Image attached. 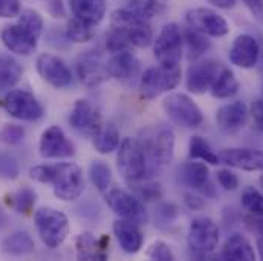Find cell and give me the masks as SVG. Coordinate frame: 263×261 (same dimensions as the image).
<instances>
[{
	"mask_svg": "<svg viewBox=\"0 0 263 261\" xmlns=\"http://www.w3.org/2000/svg\"><path fill=\"white\" fill-rule=\"evenodd\" d=\"M29 177L40 184H51L55 197L63 202H73L84 191L83 171L77 164L62 162L54 165H37L29 170Z\"/></svg>",
	"mask_w": 263,
	"mask_h": 261,
	"instance_id": "1",
	"label": "cell"
},
{
	"mask_svg": "<svg viewBox=\"0 0 263 261\" xmlns=\"http://www.w3.org/2000/svg\"><path fill=\"white\" fill-rule=\"evenodd\" d=\"M34 222L42 242L51 249H55L63 245V242L69 235L70 226L66 214L54 208L37 209L34 214Z\"/></svg>",
	"mask_w": 263,
	"mask_h": 261,
	"instance_id": "2",
	"label": "cell"
},
{
	"mask_svg": "<svg viewBox=\"0 0 263 261\" xmlns=\"http://www.w3.org/2000/svg\"><path fill=\"white\" fill-rule=\"evenodd\" d=\"M181 81V67H167V66H156L148 67L139 81L141 96L145 99H155L162 93L173 90Z\"/></svg>",
	"mask_w": 263,
	"mask_h": 261,
	"instance_id": "3",
	"label": "cell"
},
{
	"mask_svg": "<svg viewBox=\"0 0 263 261\" xmlns=\"http://www.w3.org/2000/svg\"><path fill=\"white\" fill-rule=\"evenodd\" d=\"M117 165L121 176L129 182L144 179L147 173V156L142 144L135 137H126L120 144Z\"/></svg>",
	"mask_w": 263,
	"mask_h": 261,
	"instance_id": "4",
	"label": "cell"
},
{
	"mask_svg": "<svg viewBox=\"0 0 263 261\" xmlns=\"http://www.w3.org/2000/svg\"><path fill=\"white\" fill-rule=\"evenodd\" d=\"M182 48H184V34L176 23L165 25L155 43H153V54L156 62L161 66L176 67L182 58Z\"/></svg>",
	"mask_w": 263,
	"mask_h": 261,
	"instance_id": "5",
	"label": "cell"
},
{
	"mask_svg": "<svg viewBox=\"0 0 263 261\" xmlns=\"http://www.w3.org/2000/svg\"><path fill=\"white\" fill-rule=\"evenodd\" d=\"M110 25L112 28L121 31L135 48H147L153 42V34L148 23L133 15L126 8L115 9L112 12Z\"/></svg>",
	"mask_w": 263,
	"mask_h": 261,
	"instance_id": "6",
	"label": "cell"
},
{
	"mask_svg": "<svg viewBox=\"0 0 263 261\" xmlns=\"http://www.w3.org/2000/svg\"><path fill=\"white\" fill-rule=\"evenodd\" d=\"M162 109L172 121L182 127L197 129L203 123L200 109L190 96L184 93H172L165 96L162 101Z\"/></svg>",
	"mask_w": 263,
	"mask_h": 261,
	"instance_id": "7",
	"label": "cell"
},
{
	"mask_svg": "<svg viewBox=\"0 0 263 261\" xmlns=\"http://www.w3.org/2000/svg\"><path fill=\"white\" fill-rule=\"evenodd\" d=\"M220 232L217 225L208 217H196L192 220L189 228V248L193 254L205 257L216 251L219 245Z\"/></svg>",
	"mask_w": 263,
	"mask_h": 261,
	"instance_id": "8",
	"label": "cell"
},
{
	"mask_svg": "<svg viewBox=\"0 0 263 261\" xmlns=\"http://www.w3.org/2000/svg\"><path fill=\"white\" fill-rule=\"evenodd\" d=\"M2 106L9 116L20 121H37L45 113L40 101L25 89L9 90L3 98Z\"/></svg>",
	"mask_w": 263,
	"mask_h": 261,
	"instance_id": "9",
	"label": "cell"
},
{
	"mask_svg": "<svg viewBox=\"0 0 263 261\" xmlns=\"http://www.w3.org/2000/svg\"><path fill=\"white\" fill-rule=\"evenodd\" d=\"M104 196H106V203L109 205V208L120 218L129 220L139 226L148 222V215H147L142 200L138 198L135 194H130L124 190L114 188V190H109Z\"/></svg>",
	"mask_w": 263,
	"mask_h": 261,
	"instance_id": "10",
	"label": "cell"
},
{
	"mask_svg": "<svg viewBox=\"0 0 263 261\" xmlns=\"http://www.w3.org/2000/svg\"><path fill=\"white\" fill-rule=\"evenodd\" d=\"M187 25L197 32L210 37H223L230 32L228 22L210 8H193L185 12Z\"/></svg>",
	"mask_w": 263,
	"mask_h": 261,
	"instance_id": "11",
	"label": "cell"
},
{
	"mask_svg": "<svg viewBox=\"0 0 263 261\" xmlns=\"http://www.w3.org/2000/svg\"><path fill=\"white\" fill-rule=\"evenodd\" d=\"M39 153L43 159H66L75 154V147L59 126H51L42 133Z\"/></svg>",
	"mask_w": 263,
	"mask_h": 261,
	"instance_id": "12",
	"label": "cell"
},
{
	"mask_svg": "<svg viewBox=\"0 0 263 261\" xmlns=\"http://www.w3.org/2000/svg\"><path fill=\"white\" fill-rule=\"evenodd\" d=\"M69 124L77 133L90 137H93L103 126L100 112L86 99L75 101L69 115Z\"/></svg>",
	"mask_w": 263,
	"mask_h": 261,
	"instance_id": "13",
	"label": "cell"
},
{
	"mask_svg": "<svg viewBox=\"0 0 263 261\" xmlns=\"http://www.w3.org/2000/svg\"><path fill=\"white\" fill-rule=\"evenodd\" d=\"M37 72L43 81L55 89H65L72 83V72L65 62L52 54H42L37 58Z\"/></svg>",
	"mask_w": 263,
	"mask_h": 261,
	"instance_id": "14",
	"label": "cell"
},
{
	"mask_svg": "<svg viewBox=\"0 0 263 261\" xmlns=\"http://www.w3.org/2000/svg\"><path fill=\"white\" fill-rule=\"evenodd\" d=\"M0 40L9 52L17 55H31L37 49L39 37L23 28L20 23L5 26L0 32Z\"/></svg>",
	"mask_w": 263,
	"mask_h": 261,
	"instance_id": "15",
	"label": "cell"
},
{
	"mask_svg": "<svg viewBox=\"0 0 263 261\" xmlns=\"http://www.w3.org/2000/svg\"><path fill=\"white\" fill-rule=\"evenodd\" d=\"M222 69V63L216 60H203L192 65L187 73V89L196 95L208 92Z\"/></svg>",
	"mask_w": 263,
	"mask_h": 261,
	"instance_id": "16",
	"label": "cell"
},
{
	"mask_svg": "<svg viewBox=\"0 0 263 261\" xmlns=\"http://www.w3.org/2000/svg\"><path fill=\"white\" fill-rule=\"evenodd\" d=\"M145 156L156 167H167L175 157V134L168 129L159 130L147 145H142ZM147 159V162H148Z\"/></svg>",
	"mask_w": 263,
	"mask_h": 261,
	"instance_id": "17",
	"label": "cell"
},
{
	"mask_svg": "<svg viewBox=\"0 0 263 261\" xmlns=\"http://www.w3.org/2000/svg\"><path fill=\"white\" fill-rule=\"evenodd\" d=\"M260 57V46L259 42L248 34H242L239 35L228 52V58L230 62L237 67L242 69H251L257 65Z\"/></svg>",
	"mask_w": 263,
	"mask_h": 261,
	"instance_id": "18",
	"label": "cell"
},
{
	"mask_svg": "<svg viewBox=\"0 0 263 261\" xmlns=\"http://www.w3.org/2000/svg\"><path fill=\"white\" fill-rule=\"evenodd\" d=\"M248 107L242 101L228 103L216 112V124L227 134L239 133L245 127L248 119Z\"/></svg>",
	"mask_w": 263,
	"mask_h": 261,
	"instance_id": "19",
	"label": "cell"
},
{
	"mask_svg": "<svg viewBox=\"0 0 263 261\" xmlns=\"http://www.w3.org/2000/svg\"><path fill=\"white\" fill-rule=\"evenodd\" d=\"M220 162L243 171H263V151L253 148H225L219 154Z\"/></svg>",
	"mask_w": 263,
	"mask_h": 261,
	"instance_id": "20",
	"label": "cell"
},
{
	"mask_svg": "<svg viewBox=\"0 0 263 261\" xmlns=\"http://www.w3.org/2000/svg\"><path fill=\"white\" fill-rule=\"evenodd\" d=\"M77 72L81 84L86 87H97L110 76L107 63L103 62L100 55L93 54H86L78 60Z\"/></svg>",
	"mask_w": 263,
	"mask_h": 261,
	"instance_id": "21",
	"label": "cell"
},
{
	"mask_svg": "<svg viewBox=\"0 0 263 261\" xmlns=\"http://www.w3.org/2000/svg\"><path fill=\"white\" fill-rule=\"evenodd\" d=\"M78 260H106L109 255V237H95L92 232H83L75 240Z\"/></svg>",
	"mask_w": 263,
	"mask_h": 261,
	"instance_id": "22",
	"label": "cell"
},
{
	"mask_svg": "<svg viewBox=\"0 0 263 261\" xmlns=\"http://www.w3.org/2000/svg\"><path fill=\"white\" fill-rule=\"evenodd\" d=\"M114 234L121 246V249L126 254H136L141 251L144 237L142 232L139 231V225L132 223L129 220L118 218L114 222Z\"/></svg>",
	"mask_w": 263,
	"mask_h": 261,
	"instance_id": "23",
	"label": "cell"
},
{
	"mask_svg": "<svg viewBox=\"0 0 263 261\" xmlns=\"http://www.w3.org/2000/svg\"><path fill=\"white\" fill-rule=\"evenodd\" d=\"M69 5L73 17L90 26H97L106 15L104 0H69Z\"/></svg>",
	"mask_w": 263,
	"mask_h": 261,
	"instance_id": "24",
	"label": "cell"
},
{
	"mask_svg": "<svg viewBox=\"0 0 263 261\" xmlns=\"http://www.w3.org/2000/svg\"><path fill=\"white\" fill-rule=\"evenodd\" d=\"M110 76L120 79V81H130L139 73V62L138 58L127 51H121L112 55V58L107 62Z\"/></svg>",
	"mask_w": 263,
	"mask_h": 261,
	"instance_id": "25",
	"label": "cell"
},
{
	"mask_svg": "<svg viewBox=\"0 0 263 261\" xmlns=\"http://www.w3.org/2000/svg\"><path fill=\"white\" fill-rule=\"evenodd\" d=\"M181 180L200 193L206 194V190H210V171L208 167L202 162H187L179 168Z\"/></svg>",
	"mask_w": 263,
	"mask_h": 261,
	"instance_id": "26",
	"label": "cell"
},
{
	"mask_svg": "<svg viewBox=\"0 0 263 261\" xmlns=\"http://www.w3.org/2000/svg\"><path fill=\"white\" fill-rule=\"evenodd\" d=\"M222 257L225 260L254 261L256 252L247 237H243L240 234H234L227 238V242L222 248Z\"/></svg>",
	"mask_w": 263,
	"mask_h": 261,
	"instance_id": "27",
	"label": "cell"
},
{
	"mask_svg": "<svg viewBox=\"0 0 263 261\" xmlns=\"http://www.w3.org/2000/svg\"><path fill=\"white\" fill-rule=\"evenodd\" d=\"M2 248H3V252L8 255L23 257V255H29L34 252L35 243L26 231H15L3 240Z\"/></svg>",
	"mask_w": 263,
	"mask_h": 261,
	"instance_id": "28",
	"label": "cell"
},
{
	"mask_svg": "<svg viewBox=\"0 0 263 261\" xmlns=\"http://www.w3.org/2000/svg\"><path fill=\"white\" fill-rule=\"evenodd\" d=\"M23 69L11 55L0 54V93L12 89L22 78Z\"/></svg>",
	"mask_w": 263,
	"mask_h": 261,
	"instance_id": "29",
	"label": "cell"
},
{
	"mask_svg": "<svg viewBox=\"0 0 263 261\" xmlns=\"http://www.w3.org/2000/svg\"><path fill=\"white\" fill-rule=\"evenodd\" d=\"M239 90V81L234 75L233 70H230L228 67H223L220 70V73L217 75L216 81L213 83L210 92L214 98L219 99H225V98H231L237 93Z\"/></svg>",
	"mask_w": 263,
	"mask_h": 261,
	"instance_id": "30",
	"label": "cell"
},
{
	"mask_svg": "<svg viewBox=\"0 0 263 261\" xmlns=\"http://www.w3.org/2000/svg\"><path fill=\"white\" fill-rule=\"evenodd\" d=\"M95 150L101 154L112 153L120 145V131L114 124H103L101 129L93 136Z\"/></svg>",
	"mask_w": 263,
	"mask_h": 261,
	"instance_id": "31",
	"label": "cell"
},
{
	"mask_svg": "<svg viewBox=\"0 0 263 261\" xmlns=\"http://www.w3.org/2000/svg\"><path fill=\"white\" fill-rule=\"evenodd\" d=\"M189 153H190V157L192 159H199L205 164H210V165H217L220 164V157L213 151L210 142L202 137V136H193L190 139V144H189Z\"/></svg>",
	"mask_w": 263,
	"mask_h": 261,
	"instance_id": "32",
	"label": "cell"
},
{
	"mask_svg": "<svg viewBox=\"0 0 263 261\" xmlns=\"http://www.w3.org/2000/svg\"><path fill=\"white\" fill-rule=\"evenodd\" d=\"M89 179L101 194H106L110 190L112 171H110L109 165H106L104 162L93 160L89 165Z\"/></svg>",
	"mask_w": 263,
	"mask_h": 261,
	"instance_id": "33",
	"label": "cell"
},
{
	"mask_svg": "<svg viewBox=\"0 0 263 261\" xmlns=\"http://www.w3.org/2000/svg\"><path fill=\"white\" fill-rule=\"evenodd\" d=\"M95 35V31H93V26L78 20V18H72L69 20L67 23V28H66V38L72 43H87L93 38Z\"/></svg>",
	"mask_w": 263,
	"mask_h": 261,
	"instance_id": "34",
	"label": "cell"
},
{
	"mask_svg": "<svg viewBox=\"0 0 263 261\" xmlns=\"http://www.w3.org/2000/svg\"><path fill=\"white\" fill-rule=\"evenodd\" d=\"M11 198V206L20 212V214H29L35 205L37 194L34 193V190H31L29 187H22L20 190H17Z\"/></svg>",
	"mask_w": 263,
	"mask_h": 261,
	"instance_id": "35",
	"label": "cell"
},
{
	"mask_svg": "<svg viewBox=\"0 0 263 261\" xmlns=\"http://www.w3.org/2000/svg\"><path fill=\"white\" fill-rule=\"evenodd\" d=\"M185 43H187V49H189V58L190 60H197L200 55H203L208 48H210V42L205 38L203 34L197 32L195 29H189L185 32V37H184Z\"/></svg>",
	"mask_w": 263,
	"mask_h": 261,
	"instance_id": "36",
	"label": "cell"
},
{
	"mask_svg": "<svg viewBox=\"0 0 263 261\" xmlns=\"http://www.w3.org/2000/svg\"><path fill=\"white\" fill-rule=\"evenodd\" d=\"M142 180L144 179L136 180V182H129L130 188L133 190L135 196L138 197V198H141L142 202H155V200H159L162 197L161 187L158 184L142 182Z\"/></svg>",
	"mask_w": 263,
	"mask_h": 261,
	"instance_id": "37",
	"label": "cell"
},
{
	"mask_svg": "<svg viewBox=\"0 0 263 261\" xmlns=\"http://www.w3.org/2000/svg\"><path fill=\"white\" fill-rule=\"evenodd\" d=\"M126 9L138 18L148 22L158 11V0H129Z\"/></svg>",
	"mask_w": 263,
	"mask_h": 261,
	"instance_id": "38",
	"label": "cell"
},
{
	"mask_svg": "<svg viewBox=\"0 0 263 261\" xmlns=\"http://www.w3.org/2000/svg\"><path fill=\"white\" fill-rule=\"evenodd\" d=\"M242 206L251 215H263V194L254 187H247L242 191Z\"/></svg>",
	"mask_w": 263,
	"mask_h": 261,
	"instance_id": "39",
	"label": "cell"
},
{
	"mask_svg": "<svg viewBox=\"0 0 263 261\" xmlns=\"http://www.w3.org/2000/svg\"><path fill=\"white\" fill-rule=\"evenodd\" d=\"M23 28H26L29 32H32L35 37L40 38L42 32H43V18L42 15L34 11V9H25L22 11V14H18V22Z\"/></svg>",
	"mask_w": 263,
	"mask_h": 261,
	"instance_id": "40",
	"label": "cell"
},
{
	"mask_svg": "<svg viewBox=\"0 0 263 261\" xmlns=\"http://www.w3.org/2000/svg\"><path fill=\"white\" fill-rule=\"evenodd\" d=\"M20 174V165L17 159L5 151H0V179L15 180Z\"/></svg>",
	"mask_w": 263,
	"mask_h": 261,
	"instance_id": "41",
	"label": "cell"
},
{
	"mask_svg": "<svg viewBox=\"0 0 263 261\" xmlns=\"http://www.w3.org/2000/svg\"><path fill=\"white\" fill-rule=\"evenodd\" d=\"M129 46H132L130 42L127 40V37L121 31L112 28L107 32V35H106V49L109 52L117 54V52H121V51H127Z\"/></svg>",
	"mask_w": 263,
	"mask_h": 261,
	"instance_id": "42",
	"label": "cell"
},
{
	"mask_svg": "<svg viewBox=\"0 0 263 261\" xmlns=\"http://www.w3.org/2000/svg\"><path fill=\"white\" fill-rule=\"evenodd\" d=\"M178 215V208L173 203H161L155 212V222L158 228H165L175 222Z\"/></svg>",
	"mask_w": 263,
	"mask_h": 261,
	"instance_id": "43",
	"label": "cell"
},
{
	"mask_svg": "<svg viewBox=\"0 0 263 261\" xmlns=\"http://www.w3.org/2000/svg\"><path fill=\"white\" fill-rule=\"evenodd\" d=\"M25 139V129L15 124H6L0 130V140L6 145H17Z\"/></svg>",
	"mask_w": 263,
	"mask_h": 261,
	"instance_id": "44",
	"label": "cell"
},
{
	"mask_svg": "<svg viewBox=\"0 0 263 261\" xmlns=\"http://www.w3.org/2000/svg\"><path fill=\"white\" fill-rule=\"evenodd\" d=\"M147 257L150 260L158 261H173L175 260V254L172 252L170 246L164 242H155L152 243V246L147 251Z\"/></svg>",
	"mask_w": 263,
	"mask_h": 261,
	"instance_id": "45",
	"label": "cell"
},
{
	"mask_svg": "<svg viewBox=\"0 0 263 261\" xmlns=\"http://www.w3.org/2000/svg\"><path fill=\"white\" fill-rule=\"evenodd\" d=\"M217 182L227 191H234L239 187L237 176L233 171H230V170H220V171H217Z\"/></svg>",
	"mask_w": 263,
	"mask_h": 261,
	"instance_id": "46",
	"label": "cell"
},
{
	"mask_svg": "<svg viewBox=\"0 0 263 261\" xmlns=\"http://www.w3.org/2000/svg\"><path fill=\"white\" fill-rule=\"evenodd\" d=\"M20 9V0H0V18H14Z\"/></svg>",
	"mask_w": 263,
	"mask_h": 261,
	"instance_id": "47",
	"label": "cell"
},
{
	"mask_svg": "<svg viewBox=\"0 0 263 261\" xmlns=\"http://www.w3.org/2000/svg\"><path fill=\"white\" fill-rule=\"evenodd\" d=\"M250 113L253 116L256 129L259 131H263V99L253 101V104L250 107Z\"/></svg>",
	"mask_w": 263,
	"mask_h": 261,
	"instance_id": "48",
	"label": "cell"
},
{
	"mask_svg": "<svg viewBox=\"0 0 263 261\" xmlns=\"http://www.w3.org/2000/svg\"><path fill=\"white\" fill-rule=\"evenodd\" d=\"M253 15L260 17L263 14V0H242Z\"/></svg>",
	"mask_w": 263,
	"mask_h": 261,
	"instance_id": "49",
	"label": "cell"
},
{
	"mask_svg": "<svg viewBox=\"0 0 263 261\" xmlns=\"http://www.w3.org/2000/svg\"><path fill=\"white\" fill-rule=\"evenodd\" d=\"M185 203H187L189 208H192V209H199V208H202V205H203L202 198L197 196H193V194H185Z\"/></svg>",
	"mask_w": 263,
	"mask_h": 261,
	"instance_id": "50",
	"label": "cell"
},
{
	"mask_svg": "<svg viewBox=\"0 0 263 261\" xmlns=\"http://www.w3.org/2000/svg\"><path fill=\"white\" fill-rule=\"evenodd\" d=\"M214 6L222 9H231L236 6V0H210Z\"/></svg>",
	"mask_w": 263,
	"mask_h": 261,
	"instance_id": "51",
	"label": "cell"
},
{
	"mask_svg": "<svg viewBox=\"0 0 263 261\" xmlns=\"http://www.w3.org/2000/svg\"><path fill=\"white\" fill-rule=\"evenodd\" d=\"M257 249H259V255L263 260V234H260V237L257 238Z\"/></svg>",
	"mask_w": 263,
	"mask_h": 261,
	"instance_id": "52",
	"label": "cell"
},
{
	"mask_svg": "<svg viewBox=\"0 0 263 261\" xmlns=\"http://www.w3.org/2000/svg\"><path fill=\"white\" fill-rule=\"evenodd\" d=\"M260 185H262V187H263V174H262V176H260Z\"/></svg>",
	"mask_w": 263,
	"mask_h": 261,
	"instance_id": "53",
	"label": "cell"
}]
</instances>
